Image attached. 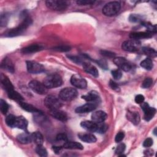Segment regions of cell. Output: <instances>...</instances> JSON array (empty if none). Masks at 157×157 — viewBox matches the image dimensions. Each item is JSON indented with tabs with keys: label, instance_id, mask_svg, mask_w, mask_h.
<instances>
[{
	"label": "cell",
	"instance_id": "6da1fadb",
	"mask_svg": "<svg viewBox=\"0 0 157 157\" xmlns=\"http://www.w3.org/2000/svg\"><path fill=\"white\" fill-rule=\"evenodd\" d=\"M32 23V20L28 16H26L22 22L16 28H12L6 33L7 37H15L21 34Z\"/></svg>",
	"mask_w": 157,
	"mask_h": 157
},
{
	"label": "cell",
	"instance_id": "7a4b0ae2",
	"mask_svg": "<svg viewBox=\"0 0 157 157\" xmlns=\"http://www.w3.org/2000/svg\"><path fill=\"white\" fill-rule=\"evenodd\" d=\"M61 77L57 74H52L47 75L44 80L43 83L47 88H53L60 86L62 85Z\"/></svg>",
	"mask_w": 157,
	"mask_h": 157
},
{
	"label": "cell",
	"instance_id": "3957f363",
	"mask_svg": "<svg viewBox=\"0 0 157 157\" xmlns=\"http://www.w3.org/2000/svg\"><path fill=\"white\" fill-rule=\"evenodd\" d=\"M121 5L119 2L112 1L107 3L102 9V13L108 17L116 15L120 10Z\"/></svg>",
	"mask_w": 157,
	"mask_h": 157
},
{
	"label": "cell",
	"instance_id": "277c9868",
	"mask_svg": "<svg viewBox=\"0 0 157 157\" xmlns=\"http://www.w3.org/2000/svg\"><path fill=\"white\" fill-rule=\"evenodd\" d=\"M77 91L73 88H65L61 90L59 93V98L65 101H70L74 99L77 96Z\"/></svg>",
	"mask_w": 157,
	"mask_h": 157
},
{
	"label": "cell",
	"instance_id": "5b68a950",
	"mask_svg": "<svg viewBox=\"0 0 157 157\" xmlns=\"http://www.w3.org/2000/svg\"><path fill=\"white\" fill-rule=\"evenodd\" d=\"M44 104L49 110L58 109L62 105L60 100L53 95H48L45 98Z\"/></svg>",
	"mask_w": 157,
	"mask_h": 157
},
{
	"label": "cell",
	"instance_id": "8992f818",
	"mask_svg": "<svg viewBox=\"0 0 157 157\" xmlns=\"http://www.w3.org/2000/svg\"><path fill=\"white\" fill-rule=\"evenodd\" d=\"M46 6L53 10H63L67 8L68 2L66 1L48 0L45 2Z\"/></svg>",
	"mask_w": 157,
	"mask_h": 157
},
{
	"label": "cell",
	"instance_id": "52a82bcc",
	"mask_svg": "<svg viewBox=\"0 0 157 157\" xmlns=\"http://www.w3.org/2000/svg\"><path fill=\"white\" fill-rule=\"evenodd\" d=\"M140 47V42L139 40L130 39L124 41L122 45L121 48L123 50L127 52H136L137 51Z\"/></svg>",
	"mask_w": 157,
	"mask_h": 157
},
{
	"label": "cell",
	"instance_id": "ba28073f",
	"mask_svg": "<svg viewBox=\"0 0 157 157\" xmlns=\"http://www.w3.org/2000/svg\"><path fill=\"white\" fill-rule=\"evenodd\" d=\"M29 87L34 92L39 94H45L47 93L48 88L43 83H41L37 80H31L29 83Z\"/></svg>",
	"mask_w": 157,
	"mask_h": 157
},
{
	"label": "cell",
	"instance_id": "9c48e42d",
	"mask_svg": "<svg viewBox=\"0 0 157 157\" xmlns=\"http://www.w3.org/2000/svg\"><path fill=\"white\" fill-rule=\"evenodd\" d=\"M26 67L28 72L31 74H39L45 71L44 67L41 64L34 61H27Z\"/></svg>",
	"mask_w": 157,
	"mask_h": 157
},
{
	"label": "cell",
	"instance_id": "30bf717a",
	"mask_svg": "<svg viewBox=\"0 0 157 157\" xmlns=\"http://www.w3.org/2000/svg\"><path fill=\"white\" fill-rule=\"evenodd\" d=\"M71 84L80 89H85L87 86V82L86 80L78 74H74L71 78Z\"/></svg>",
	"mask_w": 157,
	"mask_h": 157
},
{
	"label": "cell",
	"instance_id": "8fae6325",
	"mask_svg": "<svg viewBox=\"0 0 157 157\" xmlns=\"http://www.w3.org/2000/svg\"><path fill=\"white\" fill-rule=\"evenodd\" d=\"M113 62L120 69L125 72L129 71L132 68L131 64L124 58H123V57L115 58L113 59Z\"/></svg>",
	"mask_w": 157,
	"mask_h": 157
},
{
	"label": "cell",
	"instance_id": "7c38bea8",
	"mask_svg": "<svg viewBox=\"0 0 157 157\" xmlns=\"http://www.w3.org/2000/svg\"><path fill=\"white\" fill-rule=\"evenodd\" d=\"M142 109L144 112V119L146 121H150L152 119L156 113V109L154 107H151L147 102L142 103Z\"/></svg>",
	"mask_w": 157,
	"mask_h": 157
},
{
	"label": "cell",
	"instance_id": "4fadbf2b",
	"mask_svg": "<svg viewBox=\"0 0 157 157\" xmlns=\"http://www.w3.org/2000/svg\"><path fill=\"white\" fill-rule=\"evenodd\" d=\"M96 107L97 104L96 102H88V103L77 107L75 111L77 113H85L94 110Z\"/></svg>",
	"mask_w": 157,
	"mask_h": 157
},
{
	"label": "cell",
	"instance_id": "5bb4252c",
	"mask_svg": "<svg viewBox=\"0 0 157 157\" xmlns=\"http://www.w3.org/2000/svg\"><path fill=\"white\" fill-rule=\"evenodd\" d=\"M50 114L55 118L62 121H66L67 120V114L64 112L59 110V109L50 110Z\"/></svg>",
	"mask_w": 157,
	"mask_h": 157
},
{
	"label": "cell",
	"instance_id": "9a60e30c",
	"mask_svg": "<svg viewBox=\"0 0 157 157\" xmlns=\"http://www.w3.org/2000/svg\"><path fill=\"white\" fill-rule=\"evenodd\" d=\"M28 127V121L25 118L22 116L15 117L13 128H17L18 129L26 130Z\"/></svg>",
	"mask_w": 157,
	"mask_h": 157
},
{
	"label": "cell",
	"instance_id": "2e32d148",
	"mask_svg": "<svg viewBox=\"0 0 157 157\" xmlns=\"http://www.w3.org/2000/svg\"><path fill=\"white\" fill-rule=\"evenodd\" d=\"M107 118V114L105 112L99 110L93 112L91 114V120L96 123L104 122Z\"/></svg>",
	"mask_w": 157,
	"mask_h": 157
},
{
	"label": "cell",
	"instance_id": "e0dca14e",
	"mask_svg": "<svg viewBox=\"0 0 157 157\" xmlns=\"http://www.w3.org/2000/svg\"><path fill=\"white\" fill-rule=\"evenodd\" d=\"M44 48V47L39 44H32L29 46H27L21 49V53L24 54H29L35 53L39 51L42 50Z\"/></svg>",
	"mask_w": 157,
	"mask_h": 157
},
{
	"label": "cell",
	"instance_id": "ac0fdd59",
	"mask_svg": "<svg viewBox=\"0 0 157 157\" xmlns=\"http://www.w3.org/2000/svg\"><path fill=\"white\" fill-rule=\"evenodd\" d=\"M82 64H83V67L85 71H86V72H88V74H91V75L95 77H97L99 76V72L97 68L94 66L86 62H83Z\"/></svg>",
	"mask_w": 157,
	"mask_h": 157
},
{
	"label": "cell",
	"instance_id": "d6986e66",
	"mask_svg": "<svg viewBox=\"0 0 157 157\" xmlns=\"http://www.w3.org/2000/svg\"><path fill=\"white\" fill-rule=\"evenodd\" d=\"M81 126L85 129L90 131V132H95L97 131L98 123L94 122L93 121H83L80 123Z\"/></svg>",
	"mask_w": 157,
	"mask_h": 157
},
{
	"label": "cell",
	"instance_id": "ffe728a7",
	"mask_svg": "<svg viewBox=\"0 0 157 157\" xmlns=\"http://www.w3.org/2000/svg\"><path fill=\"white\" fill-rule=\"evenodd\" d=\"M153 34L148 32H133L129 34V37L132 39L139 40L140 39H147L151 37Z\"/></svg>",
	"mask_w": 157,
	"mask_h": 157
},
{
	"label": "cell",
	"instance_id": "44dd1931",
	"mask_svg": "<svg viewBox=\"0 0 157 157\" xmlns=\"http://www.w3.org/2000/svg\"><path fill=\"white\" fill-rule=\"evenodd\" d=\"M78 138L83 142L86 143H94L96 141V137L91 133H79Z\"/></svg>",
	"mask_w": 157,
	"mask_h": 157
},
{
	"label": "cell",
	"instance_id": "7402d4cb",
	"mask_svg": "<svg viewBox=\"0 0 157 157\" xmlns=\"http://www.w3.org/2000/svg\"><path fill=\"white\" fill-rule=\"evenodd\" d=\"M1 81L3 87L4 88V89L7 91V93H9L11 91L14 90V89H13L14 87H13L12 82L9 80V79L7 77H6V75H4L3 74H1Z\"/></svg>",
	"mask_w": 157,
	"mask_h": 157
},
{
	"label": "cell",
	"instance_id": "603a6c76",
	"mask_svg": "<svg viewBox=\"0 0 157 157\" xmlns=\"http://www.w3.org/2000/svg\"><path fill=\"white\" fill-rule=\"evenodd\" d=\"M127 119H128L132 123L135 125H137L139 123L140 118L138 112H131L128 111L126 114Z\"/></svg>",
	"mask_w": 157,
	"mask_h": 157
},
{
	"label": "cell",
	"instance_id": "cb8c5ba5",
	"mask_svg": "<svg viewBox=\"0 0 157 157\" xmlns=\"http://www.w3.org/2000/svg\"><path fill=\"white\" fill-rule=\"evenodd\" d=\"M1 66L2 69H4L10 72L13 73L14 72L15 68H14L13 64L12 61H11V59L8 58H6L2 60Z\"/></svg>",
	"mask_w": 157,
	"mask_h": 157
},
{
	"label": "cell",
	"instance_id": "d4e9b609",
	"mask_svg": "<svg viewBox=\"0 0 157 157\" xmlns=\"http://www.w3.org/2000/svg\"><path fill=\"white\" fill-rule=\"evenodd\" d=\"M17 139L21 144H27L32 141V136L31 134H30L28 132H26L18 135L17 137Z\"/></svg>",
	"mask_w": 157,
	"mask_h": 157
},
{
	"label": "cell",
	"instance_id": "484cf974",
	"mask_svg": "<svg viewBox=\"0 0 157 157\" xmlns=\"http://www.w3.org/2000/svg\"><path fill=\"white\" fill-rule=\"evenodd\" d=\"M82 98L88 102H94L99 99V94L96 91H91L86 94L83 95Z\"/></svg>",
	"mask_w": 157,
	"mask_h": 157
},
{
	"label": "cell",
	"instance_id": "4316f807",
	"mask_svg": "<svg viewBox=\"0 0 157 157\" xmlns=\"http://www.w3.org/2000/svg\"><path fill=\"white\" fill-rule=\"evenodd\" d=\"M63 148L66 149H77V150H82L83 147L82 145L77 142H71V141H67L64 143L63 145Z\"/></svg>",
	"mask_w": 157,
	"mask_h": 157
},
{
	"label": "cell",
	"instance_id": "83f0119b",
	"mask_svg": "<svg viewBox=\"0 0 157 157\" xmlns=\"http://www.w3.org/2000/svg\"><path fill=\"white\" fill-rule=\"evenodd\" d=\"M19 105H20V107L23 110H25L27 112H32V113H39V112H40V110H38L36 107H35L33 105L28 104L26 102L20 101L19 102Z\"/></svg>",
	"mask_w": 157,
	"mask_h": 157
},
{
	"label": "cell",
	"instance_id": "f1b7e54d",
	"mask_svg": "<svg viewBox=\"0 0 157 157\" xmlns=\"http://www.w3.org/2000/svg\"><path fill=\"white\" fill-rule=\"evenodd\" d=\"M32 141H33L37 145H41L44 143V137L40 132L36 131L31 134Z\"/></svg>",
	"mask_w": 157,
	"mask_h": 157
},
{
	"label": "cell",
	"instance_id": "f546056e",
	"mask_svg": "<svg viewBox=\"0 0 157 157\" xmlns=\"http://www.w3.org/2000/svg\"><path fill=\"white\" fill-rule=\"evenodd\" d=\"M140 66L146 70L150 71L153 68V61L150 58H147L140 63Z\"/></svg>",
	"mask_w": 157,
	"mask_h": 157
},
{
	"label": "cell",
	"instance_id": "4dcf8cb0",
	"mask_svg": "<svg viewBox=\"0 0 157 157\" xmlns=\"http://www.w3.org/2000/svg\"><path fill=\"white\" fill-rule=\"evenodd\" d=\"M7 94H8L9 98L12 100H15V101L20 102V101H23V99L22 96L15 90H13V91H11L10 92L7 93Z\"/></svg>",
	"mask_w": 157,
	"mask_h": 157
},
{
	"label": "cell",
	"instance_id": "1f68e13d",
	"mask_svg": "<svg viewBox=\"0 0 157 157\" xmlns=\"http://www.w3.org/2000/svg\"><path fill=\"white\" fill-rule=\"evenodd\" d=\"M140 23L142 26H144V27L146 28L147 32H148L150 33H151V34L156 33V26L155 25H153L150 23L144 21L140 22Z\"/></svg>",
	"mask_w": 157,
	"mask_h": 157
},
{
	"label": "cell",
	"instance_id": "d6a6232c",
	"mask_svg": "<svg viewBox=\"0 0 157 157\" xmlns=\"http://www.w3.org/2000/svg\"><path fill=\"white\" fill-rule=\"evenodd\" d=\"M142 51L150 58H155L157 55V53H156V50L155 49L150 48V47H143L142 48Z\"/></svg>",
	"mask_w": 157,
	"mask_h": 157
},
{
	"label": "cell",
	"instance_id": "836d02e7",
	"mask_svg": "<svg viewBox=\"0 0 157 157\" xmlns=\"http://www.w3.org/2000/svg\"><path fill=\"white\" fill-rule=\"evenodd\" d=\"M36 152L40 156H42V157H46V156H47V151L42 146V145H37V147L36 148Z\"/></svg>",
	"mask_w": 157,
	"mask_h": 157
},
{
	"label": "cell",
	"instance_id": "e575fe53",
	"mask_svg": "<svg viewBox=\"0 0 157 157\" xmlns=\"http://www.w3.org/2000/svg\"><path fill=\"white\" fill-rule=\"evenodd\" d=\"M0 110L2 114L5 115L7 112L9 110V105L8 104L4 101L2 99H0Z\"/></svg>",
	"mask_w": 157,
	"mask_h": 157
},
{
	"label": "cell",
	"instance_id": "d590c367",
	"mask_svg": "<svg viewBox=\"0 0 157 157\" xmlns=\"http://www.w3.org/2000/svg\"><path fill=\"white\" fill-rule=\"evenodd\" d=\"M143 18L140 15L137 14H131L129 17V21L133 23L142 22L143 21Z\"/></svg>",
	"mask_w": 157,
	"mask_h": 157
},
{
	"label": "cell",
	"instance_id": "8d00e7d4",
	"mask_svg": "<svg viewBox=\"0 0 157 157\" xmlns=\"http://www.w3.org/2000/svg\"><path fill=\"white\" fill-rule=\"evenodd\" d=\"M15 117L13 115H9L6 118V123L9 126V127L13 128V124L15 122Z\"/></svg>",
	"mask_w": 157,
	"mask_h": 157
},
{
	"label": "cell",
	"instance_id": "74e56055",
	"mask_svg": "<svg viewBox=\"0 0 157 157\" xmlns=\"http://www.w3.org/2000/svg\"><path fill=\"white\" fill-rule=\"evenodd\" d=\"M107 128H108L107 125L106 124H105L104 122L99 123H98V128H97L96 132L102 134V133H104L107 131Z\"/></svg>",
	"mask_w": 157,
	"mask_h": 157
},
{
	"label": "cell",
	"instance_id": "f35d334b",
	"mask_svg": "<svg viewBox=\"0 0 157 157\" xmlns=\"http://www.w3.org/2000/svg\"><path fill=\"white\" fill-rule=\"evenodd\" d=\"M152 84H153V79L150 77H147L143 81L142 86L144 88H148L150 87Z\"/></svg>",
	"mask_w": 157,
	"mask_h": 157
},
{
	"label": "cell",
	"instance_id": "ab89813d",
	"mask_svg": "<svg viewBox=\"0 0 157 157\" xmlns=\"http://www.w3.org/2000/svg\"><path fill=\"white\" fill-rule=\"evenodd\" d=\"M54 50L55 51H57V52H68L71 50V47L68 45H59V46H56V47H53V48Z\"/></svg>",
	"mask_w": 157,
	"mask_h": 157
},
{
	"label": "cell",
	"instance_id": "60d3db41",
	"mask_svg": "<svg viewBox=\"0 0 157 157\" xmlns=\"http://www.w3.org/2000/svg\"><path fill=\"white\" fill-rule=\"evenodd\" d=\"M125 148H126V145H124V144L123 143H121V144H120L115 149V153L118 155H120L121 154L123 153L124 151L125 150Z\"/></svg>",
	"mask_w": 157,
	"mask_h": 157
},
{
	"label": "cell",
	"instance_id": "b9f144b4",
	"mask_svg": "<svg viewBox=\"0 0 157 157\" xmlns=\"http://www.w3.org/2000/svg\"><path fill=\"white\" fill-rule=\"evenodd\" d=\"M112 75L115 80H119L122 77V72L120 69H115L111 72Z\"/></svg>",
	"mask_w": 157,
	"mask_h": 157
},
{
	"label": "cell",
	"instance_id": "7bdbcfd3",
	"mask_svg": "<svg viewBox=\"0 0 157 157\" xmlns=\"http://www.w3.org/2000/svg\"><path fill=\"white\" fill-rule=\"evenodd\" d=\"M67 57L71 59L72 60L73 62L75 63H77V64H81L83 63V60L82 59V58L77 56H72V55H69L67 56Z\"/></svg>",
	"mask_w": 157,
	"mask_h": 157
},
{
	"label": "cell",
	"instance_id": "ee69618b",
	"mask_svg": "<svg viewBox=\"0 0 157 157\" xmlns=\"http://www.w3.org/2000/svg\"><path fill=\"white\" fill-rule=\"evenodd\" d=\"M56 139L58 141H62V142H64V143L67 141V137L66 134L64 133H59L56 136Z\"/></svg>",
	"mask_w": 157,
	"mask_h": 157
},
{
	"label": "cell",
	"instance_id": "f6af8a7d",
	"mask_svg": "<svg viewBox=\"0 0 157 157\" xmlns=\"http://www.w3.org/2000/svg\"><path fill=\"white\" fill-rule=\"evenodd\" d=\"M101 53L102 55L108 57V58H114L115 56V53L113 52H112L110 51L107 50H101Z\"/></svg>",
	"mask_w": 157,
	"mask_h": 157
},
{
	"label": "cell",
	"instance_id": "bcb514c9",
	"mask_svg": "<svg viewBox=\"0 0 157 157\" xmlns=\"http://www.w3.org/2000/svg\"><path fill=\"white\" fill-rule=\"evenodd\" d=\"M94 2H95L94 1H91V0H79L77 1V4L80 6L91 5V4H93Z\"/></svg>",
	"mask_w": 157,
	"mask_h": 157
},
{
	"label": "cell",
	"instance_id": "7dc6e473",
	"mask_svg": "<svg viewBox=\"0 0 157 157\" xmlns=\"http://www.w3.org/2000/svg\"><path fill=\"white\" fill-rule=\"evenodd\" d=\"M124 137V134L123 132H119L115 136V140L116 142H120Z\"/></svg>",
	"mask_w": 157,
	"mask_h": 157
},
{
	"label": "cell",
	"instance_id": "c3c4849f",
	"mask_svg": "<svg viewBox=\"0 0 157 157\" xmlns=\"http://www.w3.org/2000/svg\"><path fill=\"white\" fill-rule=\"evenodd\" d=\"M109 85L111 87V88L116 91H120V87L118 85L117 83L113 82V80H110L109 82Z\"/></svg>",
	"mask_w": 157,
	"mask_h": 157
},
{
	"label": "cell",
	"instance_id": "681fc988",
	"mask_svg": "<svg viewBox=\"0 0 157 157\" xmlns=\"http://www.w3.org/2000/svg\"><path fill=\"white\" fill-rule=\"evenodd\" d=\"M96 62H97L98 64L100 67H101L103 68L104 69H107L108 66H107V62H106L105 60L99 59V60H98Z\"/></svg>",
	"mask_w": 157,
	"mask_h": 157
},
{
	"label": "cell",
	"instance_id": "f907efd6",
	"mask_svg": "<svg viewBox=\"0 0 157 157\" xmlns=\"http://www.w3.org/2000/svg\"><path fill=\"white\" fill-rule=\"evenodd\" d=\"M153 140L152 139L147 138L144 140V142L143 143V146L145 147H147V148L150 147L153 145Z\"/></svg>",
	"mask_w": 157,
	"mask_h": 157
},
{
	"label": "cell",
	"instance_id": "816d5d0a",
	"mask_svg": "<svg viewBox=\"0 0 157 157\" xmlns=\"http://www.w3.org/2000/svg\"><path fill=\"white\" fill-rule=\"evenodd\" d=\"M144 101V96L142 94H138L135 98V102L137 104H142Z\"/></svg>",
	"mask_w": 157,
	"mask_h": 157
},
{
	"label": "cell",
	"instance_id": "f5cc1de1",
	"mask_svg": "<svg viewBox=\"0 0 157 157\" xmlns=\"http://www.w3.org/2000/svg\"><path fill=\"white\" fill-rule=\"evenodd\" d=\"M63 148V146H53L52 147V149L56 154H59L62 150Z\"/></svg>",
	"mask_w": 157,
	"mask_h": 157
},
{
	"label": "cell",
	"instance_id": "db71d44e",
	"mask_svg": "<svg viewBox=\"0 0 157 157\" xmlns=\"http://www.w3.org/2000/svg\"><path fill=\"white\" fill-rule=\"evenodd\" d=\"M7 17H6V16L5 15V14L4 15H1V20H0V21H1V26H4L5 25H6V21L7 20Z\"/></svg>",
	"mask_w": 157,
	"mask_h": 157
},
{
	"label": "cell",
	"instance_id": "11a10c76",
	"mask_svg": "<svg viewBox=\"0 0 157 157\" xmlns=\"http://www.w3.org/2000/svg\"><path fill=\"white\" fill-rule=\"evenodd\" d=\"M151 153H150V155H153V151H152V150H151ZM146 151L149 153V150H146Z\"/></svg>",
	"mask_w": 157,
	"mask_h": 157
},
{
	"label": "cell",
	"instance_id": "9f6ffc18",
	"mask_svg": "<svg viewBox=\"0 0 157 157\" xmlns=\"http://www.w3.org/2000/svg\"><path fill=\"white\" fill-rule=\"evenodd\" d=\"M156 128H155V129H154V131H153V132H154V134H155V135L156 134Z\"/></svg>",
	"mask_w": 157,
	"mask_h": 157
}]
</instances>
